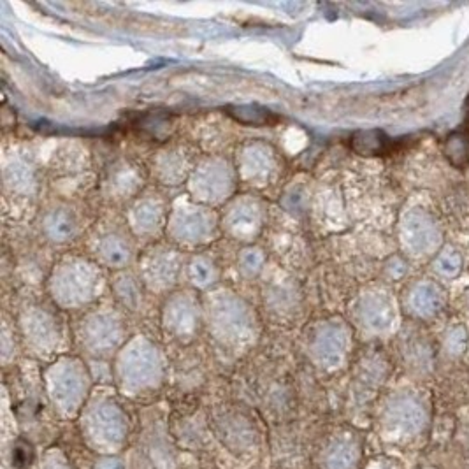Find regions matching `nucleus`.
<instances>
[{
	"label": "nucleus",
	"mask_w": 469,
	"mask_h": 469,
	"mask_svg": "<svg viewBox=\"0 0 469 469\" xmlns=\"http://www.w3.org/2000/svg\"><path fill=\"white\" fill-rule=\"evenodd\" d=\"M441 239V231L438 224L432 220L429 214H413L412 224H410V245L417 252H431L438 248V243Z\"/></svg>",
	"instance_id": "1"
},
{
	"label": "nucleus",
	"mask_w": 469,
	"mask_h": 469,
	"mask_svg": "<svg viewBox=\"0 0 469 469\" xmlns=\"http://www.w3.org/2000/svg\"><path fill=\"white\" fill-rule=\"evenodd\" d=\"M445 211L461 232H469V183H459L450 190L445 199Z\"/></svg>",
	"instance_id": "2"
},
{
	"label": "nucleus",
	"mask_w": 469,
	"mask_h": 469,
	"mask_svg": "<svg viewBox=\"0 0 469 469\" xmlns=\"http://www.w3.org/2000/svg\"><path fill=\"white\" fill-rule=\"evenodd\" d=\"M392 139H388L381 130H361L352 137V148L364 156L385 155L392 150Z\"/></svg>",
	"instance_id": "3"
},
{
	"label": "nucleus",
	"mask_w": 469,
	"mask_h": 469,
	"mask_svg": "<svg viewBox=\"0 0 469 469\" xmlns=\"http://www.w3.org/2000/svg\"><path fill=\"white\" fill-rule=\"evenodd\" d=\"M443 155L456 169H466L469 166V129L453 130L443 144Z\"/></svg>",
	"instance_id": "4"
},
{
	"label": "nucleus",
	"mask_w": 469,
	"mask_h": 469,
	"mask_svg": "<svg viewBox=\"0 0 469 469\" xmlns=\"http://www.w3.org/2000/svg\"><path fill=\"white\" fill-rule=\"evenodd\" d=\"M443 304H445V296L439 290V286L432 285V283L418 286L415 296H413V306H415L418 315L422 316L436 315V313L441 311Z\"/></svg>",
	"instance_id": "5"
},
{
	"label": "nucleus",
	"mask_w": 469,
	"mask_h": 469,
	"mask_svg": "<svg viewBox=\"0 0 469 469\" xmlns=\"http://www.w3.org/2000/svg\"><path fill=\"white\" fill-rule=\"evenodd\" d=\"M463 269V259H461L459 252L453 248H446L436 257L434 262V271L438 272L443 278H456Z\"/></svg>",
	"instance_id": "6"
},
{
	"label": "nucleus",
	"mask_w": 469,
	"mask_h": 469,
	"mask_svg": "<svg viewBox=\"0 0 469 469\" xmlns=\"http://www.w3.org/2000/svg\"><path fill=\"white\" fill-rule=\"evenodd\" d=\"M446 347H448L450 354H463L464 347H466V332H464L463 327H457L448 334Z\"/></svg>",
	"instance_id": "7"
},
{
	"label": "nucleus",
	"mask_w": 469,
	"mask_h": 469,
	"mask_svg": "<svg viewBox=\"0 0 469 469\" xmlns=\"http://www.w3.org/2000/svg\"><path fill=\"white\" fill-rule=\"evenodd\" d=\"M468 306H469V303H468Z\"/></svg>",
	"instance_id": "8"
}]
</instances>
